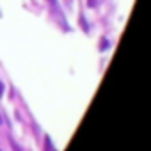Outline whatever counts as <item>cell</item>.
<instances>
[{
    "label": "cell",
    "mask_w": 151,
    "mask_h": 151,
    "mask_svg": "<svg viewBox=\"0 0 151 151\" xmlns=\"http://www.w3.org/2000/svg\"><path fill=\"white\" fill-rule=\"evenodd\" d=\"M107 46H109V41H107V39H101V45H100V50H105Z\"/></svg>",
    "instance_id": "6da1fadb"
},
{
    "label": "cell",
    "mask_w": 151,
    "mask_h": 151,
    "mask_svg": "<svg viewBox=\"0 0 151 151\" xmlns=\"http://www.w3.org/2000/svg\"><path fill=\"white\" fill-rule=\"evenodd\" d=\"M11 144H13V147H14V151H22V149H20V146H18V144H16L14 140H11Z\"/></svg>",
    "instance_id": "7a4b0ae2"
},
{
    "label": "cell",
    "mask_w": 151,
    "mask_h": 151,
    "mask_svg": "<svg viewBox=\"0 0 151 151\" xmlns=\"http://www.w3.org/2000/svg\"><path fill=\"white\" fill-rule=\"evenodd\" d=\"M2 94H4V84L0 82V98H2Z\"/></svg>",
    "instance_id": "3957f363"
},
{
    "label": "cell",
    "mask_w": 151,
    "mask_h": 151,
    "mask_svg": "<svg viewBox=\"0 0 151 151\" xmlns=\"http://www.w3.org/2000/svg\"><path fill=\"white\" fill-rule=\"evenodd\" d=\"M0 123H2V117H0Z\"/></svg>",
    "instance_id": "277c9868"
},
{
    "label": "cell",
    "mask_w": 151,
    "mask_h": 151,
    "mask_svg": "<svg viewBox=\"0 0 151 151\" xmlns=\"http://www.w3.org/2000/svg\"><path fill=\"white\" fill-rule=\"evenodd\" d=\"M52 2H55V0H52Z\"/></svg>",
    "instance_id": "5b68a950"
}]
</instances>
